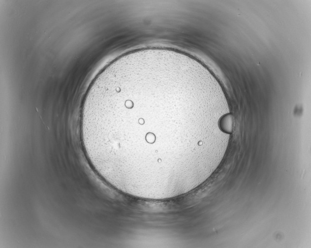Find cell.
<instances>
[{
  "mask_svg": "<svg viewBox=\"0 0 311 248\" xmlns=\"http://www.w3.org/2000/svg\"><path fill=\"white\" fill-rule=\"evenodd\" d=\"M232 119L195 67L162 52L125 54L91 84L80 135L95 172L127 195L176 196L197 183L220 151Z\"/></svg>",
  "mask_w": 311,
  "mask_h": 248,
  "instance_id": "1",
  "label": "cell"
}]
</instances>
